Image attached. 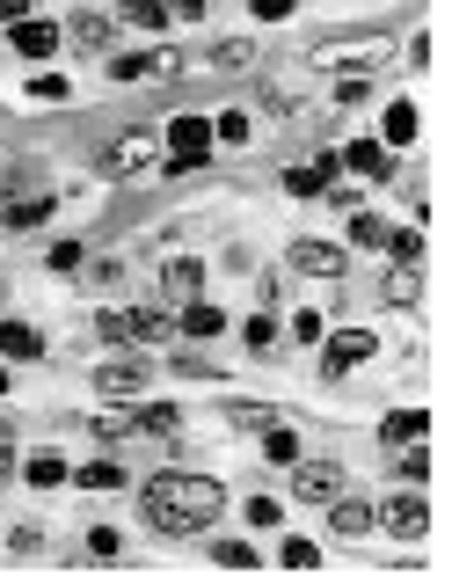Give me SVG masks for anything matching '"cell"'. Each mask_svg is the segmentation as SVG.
Here are the masks:
<instances>
[{
  "instance_id": "cell-15",
  "label": "cell",
  "mask_w": 452,
  "mask_h": 584,
  "mask_svg": "<svg viewBox=\"0 0 452 584\" xmlns=\"http://www.w3.org/2000/svg\"><path fill=\"white\" fill-rule=\"evenodd\" d=\"M175 329H183V337H227V315H219L212 300H183V315H175Z\"/></svg>"
},
{
  "instance_id": "cell-3",
  "label": "cell",
  "mask_w": 452,
  "mask_h": 584,
  "mask_svg": "<svg viewBox=\"0 0 452 584\" xmlns=\"http://www.w3.org/2000/svg\"><path fill=\"white\" fill-rule=\"evenodd\" d=\"M205 154H212V118H175V124H168L161 175H197V169H205Z\"/></svg>"
},
{
  "instance_id": "cell-42",
  "label": "cell",
  "mask_w": 452,
  "mask_h": 584,
  "mask_svg": "<svg viewBox=\"0 0 452 584\" xmlns=\"http://www.w3.org/2000/svg\"><path fill=\"white\" fill-rule=\"evenodd\" d=\"M96 337H102V343H132V337H124V315H118V307H102V315H96Z\"/></svg>"
},
{
  "instance_id": "cell-18",
  "label": "cell",
  "mask_w": 452,
  "mask_h": 584,
  "mask_svg": "<svg viewBox=\"0 0 452 584\" xmlns=\"http://www.w3.org/2000/svg\"><path fill=\"white\" fill-rule=\"evenodd\" d=\"M0 358H15V365L45 358V337H37L29 321H0Z\"/></svg>"
},
{
  "instance_id": "cell-28",
  "label": "cell",
  "mask_w": 452,
  "mask_h": 584,
  "mask_svg": "<svg viewBox=\"0 0 452 584\" xmlns=\"http://www.w3.org/2000/svg\"><path fill=\"white\" fill-rule=\"evenodd\" d=\"M132 431H146V438H175V431H183V416L168 410V402H161V410H132Z\"/></svg>"
},
{
  "instance_id": "cell-5",
  "label": "cell",
  "mask_w": 452,
  "mask_h": 584,
  "mask_svg": "<svg viewBox=\"0 0 452 584\" xmlns=\"http://www.w3.org/2000/svg\"><path fill=\"white\" fill-rule=\"evenodd\" d=\"M372 351H380V337H372V329H335L329 351H321V380H343V373H351V365H365Z\"/></svg>"
},
{
  "instance_id": "cell-29",
  "label": "cell",
  "mask_w": 452,
  "mask_h": 584,
  "mask_svg": "<svg viewBox=\"0 0 452 584\" xmlns=\"http://www.w3.org/2000/svg\"><path fill=\"white\" fill-rule=\"evenodd\" d=\"M0 219H8V227H45L51 197H8V212H0Z\"/></svg>"
},
{
  "instance_id": "cell-27",
  "label": "cell",
  "mask_w": 452,
  "mask_h": 584,
  "mask_svg": "<svg viewBox=\"0 0 452 584\" xmlns=\"http://www.w3.org/2000/svg\"><path fill=\"white\" fill-rule=\"evenodd\" d=\"M394 475H402L408 489H424V483H430V453H424V438H408V446H402V461H394Z\"/></svg>"
},
{
  "instance_id": "cell-11",
  "label": "cell",
  "mask_w": 452,
  "mask_h": 584,
  "mask_svg": "<svg viewBox=\"0 0 452 584\" xmlns=\"http://www.w3.org/2000/svg\"><path fill=\"white\" fill-rule=\"evenodd\" d=\"M146 380H154V365H146V358H110V365H96V388H102V394H139Z\"/></svg>"
},
{
  "instance_id": "cell-40",
  "label": "cell",
  "mask_w": 452,
  "mask_h": 584,
  "mask_svg": "<svg viewBox=\"0 0 452 584\" xmlns=\"http://www.w3.org/2000/svg\"><path fill=\"white\" fill-rule=\"evenodd\" d=\"M241 343H248V351H270V343H278V321H270V315H256L248 329H241Z\"/></svg>"
},
{
  "instance_id": "cell-37",
  "label": "cell",
  "mask_w": 452,
  "mask_h": 584,
  "mask_svg": "<svg viewBox=\"0 0 452 584\" xmlns=\"http://www.w3.org/2000/svg\"><path fill=\"white\" fill-rule=\"evenodd\" d=\"M372 96V73H335V102L351 110V102H365Z\"/></svg>"
},
{
  "instance_id": "cell-17",
  "label": "cell",
  "mask_w": 452,
  "mask_h": 584,
  "mask_svg": "<svg viewBox=\"0 0 452 584\" xmlns=\"http://www.w3.org/2000/svg\"><path fill=\"white\" fill-rule=\"evenodd\" d=\"M197 285H205V264H197V256H168V270H161L168 300H197Z\"/></svg>"
},
{
  "instance_id": "cell-14",
  "label": "cell",
  "mask_w": 452,
  "mask_h": 584,
  "mask_svg": "<svg viewBox=\"0 0 452 584\" xmlns=\"http://www.w3.org/2000/svg\"><path fill=\"white\" fill-rule=\"evenodd\" d=\"M124 337L132 343H168L175 337V315H168V307H132V315H124Z\"/></svg>"
},
{
  "instance_id": "cell-38",
  "label": "cell",
  "mask_w": 452,
  "mask_h": 584,
  "mask_svg": "<svg viewBox=\"0 0 452 584\" xmlns=\"http://www.w3.org/2000/svg\"><path fill=\"white\" fill-rule=\"evenodd\" d=\"M212 139L241 146V139H248V118H241V110H219V118H212Z\"/></svg>"
},
{
  "instance_id": "cell-33",
  "label": "cell",
  "mask_w": 452,
  "mask_h": 584,
  "mask_svg": "<svg viewBox=\"0 0 452 584\" xmlns=\"http://www.w3.org/2000/svg\"><path fill=\"white\" fill-rule=\"evenodd\" d=\"M212 562L219 570H256V548L248 540H212Z\"/></svg>"
},
{
  "instance_id": "cell-13",
  "label": "cell",
  "mask_w": 452,
  "mask_h": 584,
  "mask_svg": "<svg viewBox=\"0 0 452 584\" xmlns=\"http://www.w3.org/2000/svg\"><path fill=\"white\" fill-rule=\"evenodd\" d=\"M8 45L23 51V59H51V51H59V23H8Z\"/></svg>"
},
{
  "instance_id": "cell-9",
  "label": "cell",
  "mask_w": 452,
  "mask_h": 584,
  "mask_svg": "<svg viewBox=\"0 0 452 584\" xmlns=\"http://www.w3.org/2000/svg\"><path fill=\"white\" fill-rule=\"evenodd\" d=\"M329 526H335V540H365V534H372V504L351 497V489H335V497H329Z\"/></svg>"
},
{
  "instance_id": "cell-6",
  "label": "cell",
  "mask_w": 452,
  "mask_h": 584,
  "mask_svg": "<svg viewBox=\"0 0 452 584\" xmlns=\"http://www.w3.org/2000/svg\"><path fill=\"white\" fill-rule=\"evenodd\" d=\"M161 161V132H146V124H132L118 146H110V175H146Z\"/></svg>"
},
{
  "instance_id": "cell-50",
  "label": "cell",
  "mask_w": 452,
  "mask_h": 584,
  "mask_svg": "<svg viewBox=\"0 0 452 584\" xmlns=\"http://www.w3.org/2000/svg\"><path fill=\"white\" fill-rule=\"evenodd\" d=\"M23 191V169H15V161H0V197H15Z\"/></svg>"
},
{
  "instance_id": "cell-46",
  "label": "cell",
  "mask_w": 452,
  "mask_h": 584,
  "mask_svg": "<svg viewBox=\"0 0 452 584\" xmlns=\"http://www.w3.org/2000/svg\"><path fill=\"white\" fill-rule=\"evenodd\" d=\"M45 264H51V270H81V242H51Z\"/></svg>"
},
{
  "instance_id": "cell-48",
  "label": "cell",
  "mask_w": 452,
  "mask_h": 584,
  "mask_svg": "<svg viewBox=\"0 0 452 584\" xmlns=\"http://www.w3.org/2000/svg\"><path fill=\"white\" fill-rule=\"evenodd\" d=\"M408 66H416V73L430 66V29H416V37H408Z\"/></svg>"
},
{
  "instance_id": "cell-22",
  "label": "cell",
  "mask_w": 452,
  "mask_h": 584,
  "mask_svg": "<svg viewBox=\"0 0 452 584\" xmlns=\"http://www.w3.org/2000/svg\"><path fill=\"white\" fill-rule=\"evenodd\" d=\"M380 146H416V102H387V118H380Z\"/></svg>"
},
{
  "instance_id": "cell-36",
  "label": "cell",
  "mask_w": 452,
  "mask_h": 584,
  "mask_svg": "<svg viewBox=\"0 0 452 584\" xmlns=\"http://www.w3.org/2000/svg\"><path fill=\"white\" fill-rule=\"evenodd\" d=\"M278 562H285V570H314V562H321V548H314V540H300V534H292L285 548H278Z\"/></svg>"
},
{
  "instance_id": "cell-41",
  "label": "cell",
  "mask_w": 452,
  "mask_h": 584,
  "mask_svg": "<svg viewBox=\"0 0 452 584\" xmlns=\"http://www.w3.org/2000/svg\"><path fill=\"white\" fill-rule=\"evenodd\" d=\"M29 96H37V102H66V73H37Z\"/></svg>"
},
{
  "instance_id": "cell-1",
  "label": "cell",
  "mask_w": 452,
  "mask_h": 584,
  "mask_svg": "<svg viewBox=\"0 0 452 584\" xmlns=\"http://www.w3.org/2000/svg\"><path fill=\"white\" fill-rule=\"evenodd\" d=\"M219 511H227V489L212 475H183V467H168L146 483V526L168 540H191L197 526H212Z\"/></svg>"
},
{
  "instance_id": "cell-31",
  "label": "cell",
  "mask_w": 452,
  "mask_h": 584,
  "mask_svg": "<svg viewBox=\"0 0 452 584\" xmlns=\"http://www.w3.org/2000/svg\"><path fill=\"white\" fill-rule=\"evenodd\" d=\"M227 424H234V431H262V424H278V410H270V402H234Z\"/></svg>"
},
{
  "instance_id": "cell-43",
  "label": "cell",
  "mask_w": 452,
  "mask_h": 584,
  "mask_svg": "<svg viewBox=\"0 0 452 584\" xmlns=\"http://www.w3.org/2000/svg\"><path fill=\"white\" fill-rule=\"evenodd\" d=\"M248 526H285V511L270 504V497H248Z\"/></svg>"
},
{
  "instance_id": "cell-32",
  "label": "cell",
  "mask_w": 452,
  "mask_h": 584,
  "mask_svg": "<svg viewBox=\"0 0 452 584\" xmlns=\"http://www.w3.org/2000/svg\"><path fill=\"white\" fill-rule=\"evenodd\" d=\"M380 248H394L402 264H424V234H416V227H387V242H380Z\"/></svg>"
},
{
  "instance_id": "cell-51",
  "label": "cell",
  "mask_w": 452,
  "mask_h": 584,
  "mask_svg": "<svg viewBox=\"0 0 452 584\" xmlns=\"http://www.w3.org/2000/svg\"><path fill=\"white\" fill-rule=\"evenodd\" d=\"M168 15H183V23H197V15H205V0H168Z\"/></svg>"
},
{
  "instance_id": "cell-35",
  "label": "cell",
  "mask_w": 452,
  "mask_h": 584,
  "mask_svg": "<svg viewBox=\"0 0 452 584\" xmlns=\"http://www.w3.org/2000/svg\"><path fill=\"white\" fill-rule=\"evenodd\" d=\"M351 242H357V248H380V242H387V219H372V212H351Z\"/></svg>"
},
{
  "instance_id": "cell-39",
  "label": "cell",
  "mask_w": 452,
  "mask_h": 584,
  "mask_svg": "<svg viewBox=\"0 0 452 584\" xmlns=\"http://www.w3.org/2000/svg\"><path fill=\"white\" fill-rule=\"evenodd\" d=\"M175 373H183V380H219V365L197 358V351H175Z\"/></svg>"
},
{
  "instance_id": "cell-54",
  "label": "cell",
  "mask_w": 452,
  "mask_h": 584,
  "mask_svg": "<svg viewBox=\"0 0 452 584\" xmlns=\"http://www.w3.org/2000/svg\"><path fill=\"white\" fill-rule=\"evenodd\" d=\"M0 394H8V365H0Z\"/></svg>"
},
{
  "instance_id": "cell-10",
  "label": "cell",
  "mask_w": 452,
  "mask_h": 584,
  "mask_svg": "<svg viewBox=\"0 0 452 584\" xmlns=\"http://www.w3.org/2000/svg\"><path fill=\"white\" fill-rule=\"evenodd\" d=\"M292 270H307V278H343L351 256H343L335 242H292Z\"/></svg>"
},
{
  "instance_id": "cell-8",
  "label": "cell",
  "mask_w": 452,
  "mask_h": 584,
  "mask_svg": "<svg viewBox=\"0 0 452 584\" xmlns=\"http://www.w3.org/2000/svg\"><path fill=\"white\" fill-rule=\"evenodd\" d=\"M335 161H343L351 175H372V183H394V154H387L380 139H351L343 154H335Z\"/></svg>"
},
{
  "instance_id": "cell-21",
  "label": "cell",
  "mask_w": 452,
  "mask_h": 584,
  "mask_svg": "<svg viewBox=\"0 0 452 584\" xmlns=\"http://www.w3.org/2000/svg\"><path fill=\"white\" fill-rule=\"evenodd\" d=\"M205 66H212V73H248V66H256V45H248V37H227V45L205 51Z\"/></svg>"
},
{
  "instance_id": "cell-30",
  "label": "cell",
  "mask_w": 452,
  "mask_h": 584,
  "mask_svg": "<svg viewBox=\"0 0 452 584\" xmlns=\"http://www.w3.org/2000/svg\"><path fill=\"white\" fill-rule=\"evenodd\" d=\"M88 431H96L102 446H118V438H132V410H96L88 416Z\"/></svg>"
},
{
  "instance_id": "cell-24",
  "label": "cell",
  "mask_w": 452,
  "mask_h": 584,
  "mask_svg": "<svg viewBox=\"0 0 452 584\" xmlns=\"http://www.w3.org/2000/svg\"><path fill=\"white\" fill-rule=\"evenodd\" d=\"M262 461H270V467H292V461H300V431H285V424H262Z\"/></svg>"
},
{
  "instance_id": "cell-20",
  "label": "cell",
  "mask_w": 452,
  "mask_h": 584,
  "mask_svg": "<svg viewBox=\"0 0 452 584\" xmlns=\"http://www.w3.org/2000/svg\"><path fill=\"white\" fill-rule=\"evenodd\" d=\"M15 475H23L29 489H59V483H66V475H73V467L59 461V453H29V461L15 467Z\"/></svg>"
},
{
  "instance_id": "cell-23",
  "label": "cell",
  "mask_w": 452,
  "mask_h": 584,
  "mask_svg": "<svg viewBox=\"0 0 452 584\" xmlns=\"http://www.w3.org/2000/svg\"><path fill=\"white\" fill-rule=\"evenodd\" d=\"M424 431H430V416H424V410H394V416L380 424V446L394 453V446H408V438H424Z\"/></svg>"
},
{
  "instance_id": "cell-45",
  "label": "cell",
  "mask_w": 452,
  "mask_h": 584,
  "mask_svg": "<svg viewBox=\"0 0 452 584\" xmlns=\"http://www.w3.org/2000/svg\"><path fill=\"white\" fill-rule=\"evenodd\" d=\"M15 467H23V461H15V431H8V416H0V483H8Z\"/></svg>"
},
{
  "instance_id": "cell-12",
  "label": "cell",
  "mask_w": 452,
  "mask_h": 584,
  "mask_svg": "<svg viewBox=\"0 0 452 584\" xmlns=\"http://www.w3.org/2000/svg\"><path fill=\"white\" fill-rule=\"evenodd\" d=\"M66 37H73V45H88V51H110V45H118V15H102V8H81V15L66 23Z\"/></svg>"
},
{
  "instance_id": "cell-25",
  "label": "cell",
  "mask_w": 452,
  "mask_h": 584,
  "mask_svg": "<svg viewBox=\"0 0 452 584\" xmlns=\"http://www.w3.org/2000/svg\"><path fill=\"white\" fill-rule=\"evenodd\" d=\"M118 23H132V29H168L175 15H168V0H124Z\"/></svg>"
},
{
  "instance_id": "cell-44",
  "label": "cell",
  "mask_w": 452,
  "mask_h": 584,
  "mask_svg": "<svg viewBox=\"0 0 452 584\" xmlns=\"http://www.w3.org/2000/svg\"><path fill=\"white\" fill-rule=\"evenodd\" d=\"M248 8H256V23H285L300 0H248Z\"/></svg>"
},
{
  "instance_id": "cell-34",
  "label": "cell",
  "mask_w": 452,
  "mask_h": 584,
  "mask_svg": "<svg viewBox=\"0 0 452 584\" xmlns=\"http://www.w3.org/2000/svg\"><path fill=\"white\" fill-rule=\"evenodd\" d=\"M81 548H88L96 562H118V556H124V534H110V526H88V540H81Z\"/></svg>"
},
{
  "instance_id": "cell-4",
  "label": "cell",
  "mask_w": 452,
  "mask_h": 584,
  "mask_svg": "<svg viewBox=\"0 0 452 584\" xmlns=\"http://www.w3.org/2000/svg\"><path fill=\"white\" fill-rule=\"evenodd\" d=\"M372 526H387L394 540H424V534H430L424 489H402V497H387V511H372Z\"/></svg>"
},
{
  "instance_id": "cell-7",
  "label": "cell",
  "mask_w": 452,
  "mask_h": 584,
  "mask_svg": "<svg viewBox=\"0 0 452 584\" xmlns=\"http://www.w3.org/2000/svg\"><path fill=\"white\" fill-rule=\"evenodd\" d=\"M335 489H343V467H335V461H292V497H307V504H329Z\"/></svg>"
},
{
  "instance_id": "cell-52",
  "label": "cell",
  "mask_w": 452,
  "mask_h": 584,
  "mask_svg": "<svg viewBox=\"0 0 452 584\" xmlns=\"http://www.w3.org/2000/svg\"><path fill=\"white\" fill-rule=\"evenodd\" d=\"M29 15V0H0V23H23Z\"/></svg>"
},
{
  "instance_id": "cell-47",
  "label": "cell",
  "mask_w": 452,
  "mask_h": 584,
  "mask_svg": "<svg viewBox=\"0 0 452 584\" xmlns=\"http://www.w3.org/2000/svg\"><path fill=\"white\" fill-rule=\"evenodd\" d=\"M8 548H15V556H37V548H45V534H37V526H15V534H8Z\"/></svg>"
},
{
  "instance_id": "cell-19",
  "label": "cell",
  "mask_w": 452,
  "mask_h": 584,
  "mask_svg": "<svg viewBox=\"0 0 452 584\" xmlns=\"http://www.w3.org/2000/svg\"><path fill=\"white\" fill-rule=\"evenodd\" d=\"M335 169H343L335 154H321V161H307V169H285V191H292V197H321Z\"/></svg>"
},
{
  "instance_id": "cell-2",
  "label": "cell",
  "mask_w": 452,
  "mask_h": 584,
  "mask_svg": "<svg viewBox=\"0 0 452 584\" xmlns=\"http://www.w3.org/2000/svg\"><path fill=\"white\" fill-rule=\"evenodd\" d=\"M314 66H329V73H380L387 59H394V37L387 29H357V37H321V45L307 51Z\"/></svg>"
},
{
  "instance_id": "cell-53",
  "label": "cell",
  "mask_w": 452,
  "mask_h": 584,
  "mask_svg": "<svg viewBox=\"0 0 452 584\" xmlns=\"http://www.w3.org/2000/svg\"><path fill=\"white\" fill-rule=\"evenodd\" d=\"M0 307H8V278H0Z\"/></svg>"
},
{
  "instance_id": "cell-26",
  "label": "cell",
  "mask_w": 452,
  "mask_h": 584,
  "mask_svg": "<svg viewBox=\"0 0 452 584\" xmlns=\"http://www.w3.org/2000/svg\"><path fill=\"white\" fill-rule=\"evenodd\" d=\"M66 483H81V489H124V467L102 453V461H88V467H73Z\"/></svg>"
},
{
  "instance_id": "cell-16",
  "label": "cell",
  "mask_w": 452,
  "mask_h": 584,
  "mask_svg": "<svg viewBox=\"0 0 452 584\" xmlns=\"http://www.w3.org/2000/svg\"><path fill=\"white\" fill-rule=\"evenodd\" d=\"M380 300H387V307H416V300H424V270H416V264H394L380 278Z\"/></svg>"
},
{
  "instance_id": "cell-49",
  "label": "cell",
  "mask_w": 452,
  "mask_h": 584,
  "mask_svg": "<svg viewBox=\"0 0 452 584\" xmlns=\"http://www.w3.org/2000/svg\"><path fill=\"white\" fill-rule=\"evenodd\" d=\"M292 337H300V343H321V315H292Z\"/></svg>"
}]
</instances>
